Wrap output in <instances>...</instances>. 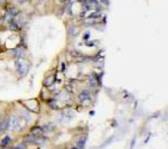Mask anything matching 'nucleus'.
<instances>
[{"instance_id":"nucleus-1","label":"nucleus","mask_w":168,"mask_h":149,"mask_svg":"<svg viewBox=\"0 0 168 149\" xmlns=\"http://www.w3.org/2000/svg\"><path fill=\"white\" fill-rule=\"evenodd\" d=\"M16 70L18 72V74L23 78V76H25L27 74V72H28V63H26L23 58L18 57L16 59Z\"/></svg>"},{"instance_id":"nucleus-2","label":"nucleus","mask_w":168,"mask_h":149,"mask_svg":"<svg viewBox=\"0 0 168 149\" xmlns=\"http://www.w3.org/2000/svg\"><path fill=\"white\" fill-rule=\"evenodd\" d=\"M78 100L81 101L82 103L86 104V103H89V102L91 101V97H90V94L87 93V92H82V93L78 95Z\"/></svg>"},{"instance_id":"nucleus-3","label":"nucleus","mask_w":168,"mask_h":149,"mask_svg":"<svg viewBox=\"0 0 168 149\" xmlns=\"http://www.w3.org/2000/svg\"><path fill=\"white\" fill-rule=\"evenodd\" d=\"M19 13V9H17L16 7H9L7 9V16H10V17H15Z\"/></svg>"},{"instance_id":"nucleus-4","label":"nucleus","mask_w":168,"mask_h":149,"mask_svg":"<svg viewBox=\"0 0 168 149\" xmlns=\"http://www.w3.org/2000/svg\"><path fill=\"white\" fill-rule=\"evenodd\" d=\"M11 53H13V55L18 56L19 58H24V54H25V52H24L21 48H16V49H13V51H10Z\"/></svg>"},{"instance_id":"nucleus-5","label":"nucleus","mask_w":168,"mask_h":149,"mask_svg":"<svg viewBox=\"0 0 168 149\" xmlns=\"http://www.w3.org/2000/svg\"><path fill=\"white\" fill-rule=\"evenodd\" d=\"M7 129H8V119L3 120V121L0 122V133L3 132V131Z\"/></svg>"},{"instance_id":"nucleus-6","label":"nucleus","mask_w":168,"mask_h":149,"mask_svg":"<svg viewBox=\"0 0 168 149\" xmlns=\"http://www.w3.org/2000/svg\"><path fill=\"white\" fill-rule=\"evenodd\" d=\"M24 140H25V143H35L36 140V136L35 135H27L25 138H24Z\"/></svg>"},{"instance_id":"nucleus-7","label":"nucleus","mask_w":168,"mask_h":149,"mask_svg":"<svg viewBox=\"0 0 168 149\" xmlns=\"http://www.w3.org/2000/svg\"><path fill=\"white\" fill-rule=\"evenodd\" d=\"M10 141H11V138H10L9 136H6L2 140H1L0 145H1V147H6V146H8V145L10 143Z\"/></svg>"},{"instance_id":"nucleus-8","label":"nucleus","mask_w":168,"mask_h":149,"mask_svg":"<svg viewBox=\"0 0 168 149\" xmlns=\"http://www.w3.org/2000/svg\"><path fill=\"white\" fill-rule=\"evenodd\" d=\"M54 80H55V76H54V75H52V76H48V78H46V81L44 82V83H45V85L49 86V85H52L53 83H54Z\"/></svg>"},{"instance_id":"nucleus-9","label":"nucleus","mask_w":168,"mask_h":149,"mask_svg":"<svg viewBox=\"0 0 168 149\" xmlns=\"http://www.w3.org/2000/svg\"><path fill=\"white\" fill-rule=\"evenodd\" d=\"M9 29L13 30V32H17V30H19L20 28L18 27V25H17L16 23H13H13L9 24Z\"/></svg>"},{"instance_id":"nucleus-10","label":"nucleus","mask_w":168,"mask_h":149,"mask_svg":"<svg viewBox=\"0 0 168 149\" xmlns=\"http://www.w3.org/2000/svg\"><path fill=\"white\" fill-rule=\"evenodd\" d=\"M43 129L40 127H34L32 129V135H38V133H42Z\"/></svg>"},{"instance_id":"nucleus-11","label":"nucleus","mask_w":168,"mask_h":149,"mask_svg":"<svg viewBox=\"0 0 168 149\" xmlns=\"http://www.w3.org/2000/svg\"><path fill=\"white\" fill-rule=\"evenodd\" d=\"M47 103H48V105L52 108V109H56V107H57L55 99H51V100H48V101H47Z\"/></svg>"},{"instance_id":"nucleus-12","label":"nucleus","mask_w":168,"mask_h":149,"mask_svg":"<svg viewBox=\"0 0 168 149\" xmlns=\"http://www.w3.org/2000/svg\"><path fill=\"white\" fill-rule=\"evenodd\" d=\"M51 126H52V124H45V126L42 128L43 131H51V130H53V127H51Z\"/></svg>"},{"instance_id":"nucleus-13","label":"nucleus","mask_w":168,"mask_h":149,"mask_svg":"<svg viewBox=\"0 0 168 149\" xmlns=\"http://www.w3.org/2000/svg\"><path fill=\"white\" fill-rule=\"evenodd\" d=\"M84 143H85V139H81L80 140V141H78V147H80V148H82V147H84Z\"/></svg>"},{"instance_id":"nucleus-14","label":"nucleus","mask_w":168,"mask_h":149,"mask_svg":"<svg viewBox=\"0 0 168 149\" xmlns=\"http://www.w3.org/2000/svg\"><path fill=\"white\" fill-rule=\"evenodd\" d=\"M89 81H90V84L92 85V86H95V80H94L92 76H91L90 78H89Z\"/></svg>"},{"instance_id":"nucleus-15","label":"nucleus","mask_w":168,"mask_h":149,"mask_svg":"<svg viewBox=\"0 0 168 149\" xmlns=\"http://www.w3.org/2000/svg\"><path fill=\"white\" fill-rule=\"evenodd\" d=\"M100 1H101V2H102V3H104L105 6H108V5L110 3V1H109V0H100Z\"/></svg>"},{"instance_id":"nucleus-16","label":"nucleus","mask_w":168,"mask_h":149,"mask_svg":"<svg viewBox=\"0 0 168 149\" xmlns=\"http://www.w3.org/2000/svg\"><path fill=\"white\" fill-rule=\"evenodd\" d=\"M83 38H84V39H89V38H90V34H89V32H86V34L84 35Z\"/></svg>"},{"instance_id":"nucleus-17","label":"nucleus","mask_w":168,"mask_h":149,"mask_svg":"<svg viewBox=\"0 0 168 149\" xmlns=\"http://www.w3.org/2000/svg\"><path fill=\"white\" fill-rule=\"evenodd\" d=\"M62 71H65V63H62Z\"/></svg>"},{"instance_id":"nucleus-18","label":"nucleus","mask_w":168,"mask_h":149,"mask_svg":"<svg viewBox=\"0 0 168 149\" xmlns=\"http://www.w3.org/2000/svg\"><path fill=\"white\" fill-rule=\"evenodd\" d=\"M135 141H136V140L133 139V140H132V143H131V148H132V147H133V146H135Z\"/></svg>"},{"instance_id":"nucleus-19","label":"nucleus","mask_w":168,"mask_h":149,"mask_svg":"<svg viewBox=\"0 0 168 149\" xmlns=\"http://www.w3.org/2000/svg\"><path fill=\"white\" fill-rule=\"evenodd\" d=\"M5 1H6V0H0V3H3Z\"/></svg>"},{"instance_id":"nucleus-20","label":"nucleus","mask_w":168,"mask_h":149,"mask_svg":"<svg viewBox=\"0 0 168 149\" xmlns=\"http://www.w3.org/2000/svg\"><path fill=\"white\" fill-rule=\"evenodd\" d=\"M59 1H61V2H65V1H66V0H59Z\"/></svg>"},{"instance_id":"nucleus-21","label":"nucleus","mask_w":168,"mask_h":149,"mask_svg":"<svg viewBox=\"0 0 168 149\" xmlns=\"http://www.w3.org/2000/svg\"><path fill=\"white\" fill-rule=\"evenodd\" d=\"M18 1H19V2H24V0H18Z\"/></svg>"},{"instance_id":"nucleus-22","label":"nucleus","mask_w":168,"mask_h":149,"mask_svg":"<svg viewBox=\"0 0 168 149\" xmlns=\"http://www.w3.org/2000/svg\"><path fill=\"white\" fill-rule=\"evenodd\" d=\"M73 149H78V148H73Z\"/></svg>"}]
</instances>
